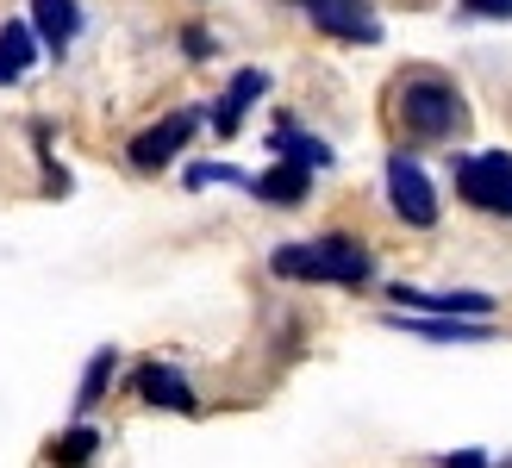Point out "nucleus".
<instances>
[{
	"label": "nucleus",
	"mask_w": 512,
	"mask_h": 468,
	"mask_svg": "<svg viewBox=\"0 0 512 468\" xmlns=\"http://www.w3.org/2000/svg\"><path fill=\"white\" fill-rule=\"evenodd\" d=\"M275 275L288 281H338V288H356V281H369L375 263L369 250L344 238V231H331V238H313V244H281L275 250Z\"/></svg>",
	"instance_id": "obj_1"
},
{
	"label": "nucleus",
	"mask_w": 512,
	"mask_h": 468,
	"mask_svg": "<svg viewBox=\"0 0 512 468\" xmlns=\"http://www.w3.org/2000/svg\"><path fill=\"white\" fill-rule=\"evenodd\" d=\"M400 119L413 125L419 138H450L456 125H463V100H456V88L438 82V75H413V82H400Z\"/></svg>",
	"instance_id": "obj_2"
},
{
	"label": "nucleus",
	"mask_w": 512,
	"mask_h": 468,
	"mask_svg": "<svg viewBox=\"0 0 512 468\" xmlns=\"http://www.w3.org/2000/svg\"><path fill=\"white\" fill-rule=\"evenodd\" d=\"M456 194L481 213H512V156L506 150L456 156Z\"/></svg>",
	"instance_id": "obj_3"
},
{
	"label": "nucleus",
	"mask_w": 512,
	"mask_h": 468,
	"mask_svg": "<svg viewBox=\"0 0 512 468\" xmlns=\"http://www.w3.org/2000/svg\"><path fill=\"white\" fill-rule=\"evenodd\" d=\"M388 200L406 225H438V194H431L425 169L406 163V156H388Z\"/></svg>",
	"instance_id": "obj_4"
},
{
	"label": "nucleus",
	"mask_w": 512,
	"mask_h": 468,
	"mask_svg": "<svg viewBox=\"0 0 512 468\" xmlns=\"http://www.w3.org/2000/svg\"><path fill=\"white\" fill-rule=\"evenodd\" d=\"M394 306L400 312H431V319H488L494 312V294H475V288H456V294H431V288H394Z\"/></svg>",
	"instance_id": "obj_5"
},
{
	"label": "nucleus",
	"mask_w": 512,
	"mask_h": 468,
	"mask_svg": "<svg viewBox=\"0 0 512 468\" xmlns=\"http://www.w3.org/2000/svg\"><path fill=\"white\" fill-rule=\"evenodd\" d=\"M194 125H200V113H194V107L169 113L163 125H144V132L132 138V163H138V169H163V163H175V150L194 138Z\"/></svg>",
	"instance_id": "obj_6"
},
{
	"label": "nucleus",
	"mask_w": 512,
	"mask_h": 468,
	"mask_svg": "<svg viewBox=\"0 0 512 468\" xmlns=\"http://www.w3.org/2000/svg\"><path fill=\"white\" fill-rule=\"evenodd\" d=\"M313 25L325 38H350V44H381V25L375 13L363 7V0H325V7L313 13Z\"/></svg>",
	"instance_id": "obj_7"
},
{
	"label": "nucleus",
	"mask_w": 512,
	"mask_h": 468,
	"mask_svg": "<svg viewBox=\"0 0 512 468\" xmlns=\"http://www.w3.org/2000/svg\"><path fill=\"white\" fill-rule=\"evenodd\" d=\"M263 88H269V75H263V69H238L232 82H225L219 107H213V132H219V138H232V132H238V119L250 113V100L263 94Z\"/></svg>",
	"instance_id": "obj_8"
},
{
	"label": "nucleus",
	"mask_w": 512,
	"mask_h": 468,
	"mask_svg": "<svg viewBox=\"0 0 512 468\" xmlns=\"http://www.w3.org/2000/svg\"><path fill=\"white\" fill-rule=\"evenodd\" d=\"M138 400L144 406H169V412H194V394H188V381L175 375V369H163V362H144L138 369Z\"/></svg>",
	"instance_id": "obj_9"
},
{
	"label": "nucleus",
	"mask_w": 512,
	"mask_h": 468,
	"mask_svg": "<svg viewBox=\"0 0 512 468\" xmlns=\"http://www.w3.org/2000/svg\"><path fill=\"white\" fill-rule=\"evenodd\" d=\"M32 32L50 50H63L75 32H82V7H75V0H32Z\"/></svg>",
	"instance_id": "obj_10"
},
{
	"label": "nucleus",
	"mask_w": 512,
	"mask_h": 468,
	"mask_svg": "<svg viewBox=\"0 0 512 468\" xmlns=\"http://www.w3.org/2000/svg\"><path fill=\"white\" fill-rule=\"evenodd\" d=\"M306 188H313V169H300V163H275L269 175L250 181V194L269 206H294V200H306Z\"/></svg>",
	"instance_id": "obj_11"
},
{
	"label": "nucleus",
	"mask_w": 512,
	"mask_h": 468,
	"mask_svg": "<svg viewBox=\"0 0 512 468\" xmlns=\"http://www.w3.org/2000/svg\"><path fill=\"white\" fill-rule=\"evenodd\" d=\"M107 381H113V344H107V350H94V356H88V369H82V387H75V412H82V419L100 406Z\"/></svg>",
	"instance_id": "obj_12"
},
{
	"label": "nucleus",
	"mask_w": 512,
	"mask_h": 468,
	"mask_svg": "<svg viewBox=\"0 0 512 468\" xmlns=\"http://www.w3.org/2000/svg\"><path fill=\"white\" fill-rule=\"evenodd\" d=\"M94 450H100V431L94 425H69L57 444H50V462H57V468H82V462H94Z\"/></svg>",
	"instance_id": "obj_13"
},
{
	"label": "nucleus",
	"mask_w": 512,
	"mask_h": 468,
	"mask_svg": "<svg viewBox=\"0 0 512 468\" xmlns=\"http://www.w3.org/2000/svg\"><path fill=\"white\" fill-rule=\"evenodd\" d=\"M406 331H419V337H431V344H481V325H463V319H406Z\"/></svg>",
	"instance_id": "obj_14"
},
{
	"label": "nucleus",
	"mask_w": 512,
	"mask_h": 468,
	"mask_svg": "<svg viewBox=\"0 0 512 468\" xmlns=\"http://www.w3.org/2000/svg\"><path fill=\"white\" fill-rule=\"evenodd\" d=\"M0 57H7L13 69H25V63L38 57V32L25 19H7V25H0Z\"/></svg>",
	"instance_id": "obj_15"
},
{
	"label": "nucleus",
	"mask_w": 512,
	"mask_h": 468,
	"mask_svg": "<svg viewBox=\"0 0 512 468\" xmlns=\"http://www.w3.org/2000/svg\"><path fill=\"white\" fill-rule=\"evenodd\" d=\"M182 44H188V57H213V32H182Z\"/></svg>",
	"instance_id": "obj_16"
},
{
	"label": "nucleus",
	"mask_w": 512,
	"mask_h": 468,
	"mask_svg": "<svg viewBox=\"0 0 512 468\" xmlns=\"http://www.w3.org/2000/svg\"><path fill=\"white\" fill-rule=\"evenodd\" d=\"M444 468H488V456H481V450H456V456H444Z\"/></svg>",
	"instance_id": "obj_17"
},
{
	"label": "nucleus",
	"mask_w": 512,
	"mask_h": 468,
	"mask_svg": "<svg viewBox=\"0 0 512 468\" xmlns=\"http://www.w3.org/2000/svg\"><path fill=\"white\" fill-rule=\"evenodd\" d=\"M469 13H488V19H506L512 0H469Z\"/></svg>",
	"instance_id": "obj_18"
},
{
	"label": "nucleus",
	"mask_w": 512,
	"mask_h": 468,
	"mask_svg": "<svg viewBox=\"0 0 512 468\" xmlns=\"http://www.w3.org/2000/svg\"><path fill=\"white\" fill-rule=\"evenodd\" d=\"M19 75H25V69H13L7 57H0V88H7V82H19Z\"/></svg>",
	"instance_id": "obj_19"
},
{
	"label": "nucleus",
	"mask_w": 512,
	"mask_h": 468,
	"mask_svg": "<svg viewBox=\"0 0 512 468\" xmlns=\"http://www.w3.org/2000/svg\"><path fill=\"white\" fill-rule=\"evenodd\" d=\"M294 7H306V13H319V7H325V0H294Z\"/></svg>",
	"instance_id": "obj_20"
}]
</instances>
